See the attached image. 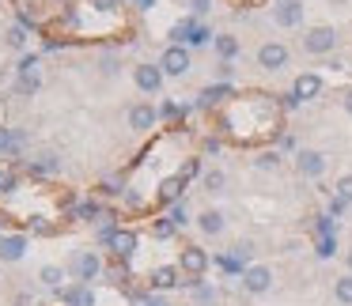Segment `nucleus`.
Wrapping results in <instances>:
<instances>
[{
  "instance_id": "c85d7f7f",
  "label": "nucleus",
  "mask_w": 352,
  "mask_h": 306,
  "mask_svg": "<svg viewBox=\"0 0 352 306\" xmlns=\"http://www.w3.org/2000/svg\"><path fill=\"white\" fill-rule=\"evenodd\" d=\"M201 185H205L208 193H223L228 178H223V170H205V174H201Z\"/></svg>"
},
{
  "instance_id": "7c9ffc66",
  "label": "nucleus",
  "mask_w": 352,
  "mask_h": 306,
  "mask_svg": "<svg viewBox=\"0 0 352 306\" xmlns=\"http://www.w3.org/2000/svg\"><path fill=\"white\" fill-rule=\"evenodd\" d=\"M254 167H258V170H280V152H276V148H269V152H258Z\"/></svg>"
},
{
  "instance_id": "ea45409f",
  "label": "nucleus",
  "mask_w": 352,
  "mask_h": 306,
  "mask_svg": "<svg viewBox=\"0 0 352 306\" xmlns=\"http://www.w3.org/2000/svg\"><path fill=\"white\" fill-rule=\"evenodd\" d=\"M31 231L34 235H54V223H46V215H31Z\"/></svg>"
},
{
  "instance_id": "603ef678",
  "label": "nucleus",
  "mask_w": 352,
  "mask_h": 306,
  "mask_svg": "<svg viewBox=\"0 0 352 306\" xmlns=\"http://www.w3.org/2000/svg\"><path fill=\"white\" fill-rule=\"evenodd\" d=\"M133 4H137V8H144V12H148V8H155V0H133Z\"/></svg>"
},
{
  "instance_id": "f3484780",
  "label": "nucleus",
  "mask_w": 352,
  "mask_h": 306,
  "mask_svg": "<svg viewBox=\"0 0 352 306\" xmlns=\"http://www.w3.org/2000/svg\"><path fill=\"white\" fill-rule=\"evenodd\" d=\"M292 91H296L299 102L318 99V95H322V76H318V72H299V76L292 80Z\"/></svg>"
},
{
  "instance_id": "72a5a7b5",
  "label": "nucleus",
  "mask_w": 352,
  "mask_h": 306,
  "mask_svg": "<svg viewBox=\"0 0 352 306\" xmlns=\"http://www.w3.org/2000/svg\"><path fill=\"white\" fill-rule=\"evenodd\" d=\"M314 235L318 238H326V235H337V223H333V215H314Z\"/></svg>"
},
{
  "instance_id": "f704fd0d",
  "label": "nucleus",
  "mask_w": 352,
  "mask_h": 306,
  "mask_svg": "<svg viewBox=\"0 0 352 306\" xmlns=\"http://www.w3.org/2000/svg\"><path fill=\"white\" fill-rule=\"evenodd\" d=\"M186 114H190V106H182V102H163V106H160V117H167V121H175V117H186Z\"/></svg>"
},
{
  "instance_id": "7ed1b4c3",
  "label": "nucleus",
  "mask_w": 352,
  "mask_h": 306,
  "mask_svg": "<svg viewBox=\"0 0 352 306\" xmlns=\"http://www.w3.org/2000/svg\"><path fill=\"white\" fill-rule=\"evenodd\" d=\"M69 272H72V280H80V283L99 280V276H102V257H99V250H76V253H72Z\"/></svg>"
},
{
  "instance_id": "4468645a",
  "label": "nucleus",
  "mask_w": 352,
  "mask_h": 306,
  "mask_svg": "<svg viewBox=\"0 0 352 306\" xmlns=\"http://www.w3.org/2000/svg\"><path fill=\"white\" fill-rule=\"evenodd\" d=\"M155 125H160V110H155L152 102H137V106L129 110V129L133 132H152Z\"/></svg>"
},
{
  "instance_id": "2eb2a0df",
  "label": "nucleus",
  "mask_w": 352,
  "mask_h": 306,
  "mask_svg": "<svg viewBox=\"0 0 352 306\" xmlns=\"http://www.w3.org/2000/svg\"><path fill=\"white\" fill-rule=\"evenodd\" d=\"M137 246H140V235L133 227H118L114 238H110V250H114V257H122V261H133Z\"/></svg>"
},
{
  "instance_id": "c756f323",
  "label": "nucleus",
  "mask_w": 352,
  "mask_h": 306,
  "mask_svg": "<svg viewBox=\"0 0 352 306\" xmlns=\"http://www.w3.org/2000/svg\"><path fill=\"white\" fill-rule=\"evenodd\" d=\"M27 38H31V31H27V27H8V34H4V42H8L12 49H27Z\"/></svg>"
},
{
  "instance_id": "473e14b6",
  "label": "nucleus",
  "mask_w": 352,
  "mask_h": 306,
  "mask_svg": "<svg viewBox=\"0 0 352 306\" xmlns=\"http://www.w3.org/2000/svg\"><path fill=\"white\" fill-rule=\"evenodd\" d=\"M314 253H318L322 261H329L337 253V235H326V238H314Z\"/></svg>"
},
{
  "instance_id": "79ce46f5",
  "label": "nucleus",
  "mask_w": 352,
  "mask_h": 306,
  "mask_svg": "<svg viewBox=\"0 0 352 306\" xmlns=\"http://www.w3.org/2000/svg\"><path fill=\"white\" fill-rule=\"evenodd\" d=\"M344 208H349V200H341L337 193H329V204H326V212H329V215H344Z\"/></svg>"
},
{
  "instance_id": "dca6fc26",
  "label": "nucleus",
  "mask_w": 352,
  "mask_h": 306,
  "mask_svg": "<svg viewBox=\"0 0 352 306\" xmlns=\"http://www.w3.org/2000/svg\"><path fill=\"white\" fill-rule=\"evenodd\" d=\"M27 235H8V231H4V235H0V261H4V265H16V261H23V253H27Z\"/></svg>"
},
{
  "instance_id": "e433bc0d",
  "label": "nucleus",
  "mask_w": 352,
  "mask_h": 306,
  "mask_svg": "<svg viewBox=\"0 0 352 306\" xmlns=\"http://www.w3.org/2000/svg\"><path fill=\"white\" fill-rule=\"evenodd\" d=\"M333 193H337L341 200H349V204H352V174H341V178H337Z\"/></svg>"
},
{
  "instance_id": "cd10ccee",
  "label": "nucleus",
  "mask_w": 352,
  "mask_h": 306,
  "mask_svg": "<svg viewBox=\"0 0 352 306\" xmlns=\"http://www.w3.org/2000/svg\"><path fill=\"white\" fill-rule=\"evenodd\" d=\"M38 64H42L38 54H23L16 64V76H38Z\"/></svg>"
},
{
  "instance_id": "f03ea898",
  "label": "nucleus",
  "mask_w": 352,
  "mask_h": 306,
  "mask_svg": "<svg viewBox=\"0 0 352 306\" xmlns=\"http://www.w3.org/2000/svg\"><path fill=\"white\" fill-rule=\"evenodd\" d=\"M337 42H341L337 27L318 23V27H311V31L303 34V54H311V57H329V54L337 49Z\"/></svg>"
},
{
  "instance_id": "2f4dec72",
  "label": "nucleus",
  "mask_w": 352,
  "mask_h": 306,
  "mask_svg": "<svg viewBox=\"0 0 352 306\" xmlns=\"http://www.w3.org/2000/svg\"><path fill=\"white\" fill-rule=\"evenodd\" d=\"M167 220L175 223L178 231H182L186 223H190V208H186V200H178V204H170V208H167Z\"/></svg>"
},
{
  "instance_id": "393cba45",
  "label": "nucleus",
  "mask_w": 352,
  "mask_h": 306,
  "mask_svg": "<svg viewBox=\"0 0 352 306\" xmlns=\"http://www.w3.org/2000/svg\"><path fill=\"white\" fill-rule=\"evenodd\" d=\"M333 298L341 306H352V272H344V276L333 280Z\"/></svg>"
},
{
  "instance_id": "6ab92c4d",
  "label": "nucleus",
  "mask_w": 352,
  "mask_h": 306,
  "mask_svg": "<svg viewBox=\"0 0 352 306\" xmlns=\"http://www.w3.org/2000/svg\"><path fill=\"white\" fill-rule=\"evenodd\" d=\"M223 227H228V220H223V212H216V208H205V212L197 215V231L208 238L223 235Z\"/></svg>"
},
{
  "instance_id": "f257e3e1",
  "label": "nucleus",
  "mask_w": 352,
  "mask_h": 306,
  "mask_svg": "<svg viewBox=\"0 0 352 306\" xmlns=\"http://www.w3.org/2000/svg\"><path fill=\"white\" fill-rule=\"evenodd\" d=\"M170 38H175V46H208L216 34L208 31L197 16H186V19H178V23L170 27Z\"/></svg>"
},
{
  "instance_id": "9b49d317",
  "label": "nucleus",
  "mask_w": 352,
  "mask_h": 306,
  "mask_svg": "<svg viewBox=\"0 0 352 306\" xmlns=\"http://www.w3.org/2000/svg\"><path fill=\"white\" fill-rule=\"evenodd\" d=\"M288 61H292V54H288V46H284V42H265V46L258 49V64L265 72H280Z\"/></svg>"
},
{
  "instance_id": "c03bdc74",
  "label": "nucleus",
  "mask_w": 352,
  "mask_h": 306,
  "mask_svg": "<svg viewBox=\"0 0 352 306\" xmlns=\"http://www.w3.org/2000/svg\"><path fill=\"white\" fill-rule=\"evenodd\" d=\"M91 8H95V12H107V16H110V12L122 8V0H91Z\"/></svg>"
},
{
  "instance_id": "58836bf2",
  "label": "nucleus",
  "mask_w": 352,
  "mask_h": 306,
  "mask_svg": "<svg viewBox=\"0 0 352 306\" xmlns=\"http://www.w3.org/2000/svg\"><path fill=\"white\" fill-rule=\"evenodd\" d=\"M231 253H235V257L246 265V261H250V253H254V242H235V246H231ZM246 268H250V265H246Z\"/></svg>"
},
{
  "instance_id": "ddd939ff",
  "label": "nucleus",
  "mask_w": 352,
  "mask_h": 306,
  "mask_svg": "<svg viewBox=\"0 0 352 306\" xmlns=\"http://www.w3.org/2000/svg\"><path fill=\"white\" fill-rule=\"evenodd\" d=\"M231 99H239L235 87H231V84H220V80H216V84H208L205 91L197 95V106H201V110H216V106H223V102H231Z\"/></svg>"
},
{
  "instance_id": "aec40b11",
  "label": "nucleus",
  "mask_w": 352,
  "mask_h": 306,
  "mask_svg": "<svg viewBox=\"0 0 352 306\" xmlns=\"http://www.w3.org/2000/svg\"><path fill=\"white\" fill-rule=\"evenodd\" d=\"M182 193H186V178L182 174H170V178H163V185H160V200L163 204H178L182 200Z\"/></svg>"
},
{
  "instance_id": "9d476101",
  "label": "nucleus",
  "mask_w": 352,
  "mask_h": 306,
  "mask_svg": "<svg viewBox=\"0 0 352 306\" xmlns=\"http://www.w3.org/2000/svg\"><path fill=\"white\" fill-rule=\"evenodd\" d=\"M54 295H57V303H61V306H95L91 283H80V280H72V283H65V287H57Z\"/></svg>"
},
{
  "instance_id": "a878e982",
  "label": "nucleus",
  "mask_w": 352,
  "mask_h": 306,
  "mask_svg": "<svg viewBox=\"0 0 352 306\" xmlns=\"http://www.w3.org/2000/svg\"><path fill=\"white\" fill-rule=\"evenodd\" d=\"M38 87H42L38 76H16V95H19V99H34Z\"/></svg>"
},
{
  "instance_id": "5701e85b",
  "label": "nucleus",
  "mask_w": 352,
  "mask_h": 306,
  "mask_svg": "<svg viewBox=\"0 0 352 306\" xmlns=\"http://www.w3.org/2000/svg\"><path fill=\"white\" fill-rule=\"evenodd\" d=\"M38 283H42V287H50V291L65 287V268L61 265H42L38 268Z\"/></svg>"
},
{
  "instance_id": "6e6552de",
  "label": "nucleus",
  "mask_w": 352,
  "mask_h": 306,
  "mask_svg": "<svg viewBox=\"0 0 352 306\" xmlns=\"http://www.w3.org/2000/svg\"><path fill=\"white\" fill-rule=\"evenodd\" d=\"M160 64H163V72L167 76H186V72L193 69V57H190V46H167L163 49V57H160Z\"/></svg>"
},
{
  "instance_id": "b1692460",
  "label": "nucleus",
  "mask_w": 352,
  "mask_h": 306,
  "mask_svg": "<svg viewBox=\"0 0 352 306\" xmlns=\"http://www.w3.org/2000/svg\"><path fill=\"white\" fill-rule=\"evenodd\" d=\"M190 291H193V303H197V306H216V303H220V291H216L212 283H205V280H197Z\"/></svg>"
},
{
  "instance_id": "423d86ee",
  "label": "nucleus",
  "mask_w": 352,
  "mask_h": 306,
  "mask_svg": "<svg viewBox=\"0 0 352 306\" xmlns=\"http://www.w3.org/2000/svg\"><path fill=\"white\" fill-rule=\"evenodd\" d=\"M239 280H243L246 295H265V291H273L276 276H273V268H269V265H250L243 276H239Z\"/></svg>"
},
{
  "instance_id": "4c0bfd02",
  "label": "nucleus",
  "mask_w": 352,
  "mask_h": 306,
  "mask_svg": "<svg viewBox=\"0 0 352 306\" xmlns=\"http://www.w3.org/2000/svg\"><path fill=\"white\" fill-rule=\"evenodd\" d=\"M178 174H182L186 182H190V178H201V174H205V170H201V159H186V163H182V170H178Z\"/></svg>"
},
{
  "instance_id": "20e7f679",
  "label": "nucleus",
  "mask_w": 352,
  "mask_h": 306,
  "mask_svg": "<svg viewBox=\"0 0 352 306\" xmlns=\"http://www.w3.org/2000/svg\"><path fill=\"white\" fill-rule=\"evenodd\" d=\"M208 265H212V257H208L205 246H182L178 250V268H182V276H197V280H205Z\"/></svg>"
},
{
  "instance_id": "864d4df0",
  "label": "nucleus",
  "mask_w": 352,
  "mask_h": 306,
  "mask_svg": "<svg viewBox=\"0 0 352 306\" xmlns=\"http://www.w3.org/2000/svg\"><path fill=\"white\" fill-rule=\"evenodd\" d=\"M344 4H349V0H329V8H344Z\"/></svg>"
},
{
  "instance_id": "c9c22d12",
  "label": "nucleus",
  "mask_w": 352,
  "mask_h": 306,
  "mask_svg": "<svg viewBox=\"0 0 352 306\" xmlns=\"http://www.w3.org/2000/svg\"><path fill=\"white\" fill-rule=\"evenodd\" d=\"M152 235H155V238H175V235H178V227L167 220V215H163V220H155V223H152Z\"/></svg>"
},
{
  "instance_id": "37998d69",
  "label": "nucleus",
  "mask_w": 352,
  "mask_h": 306,
  "mask_svg": "<svg viewBox=\"0 0 352 306\" xmlns=\"http://www.w3.org/2000/svg\"><path fill=\"white\" fill-rule=\"evenodd\" d=\"M137 306H170V303H167V295H160V291H148Z\"/></svg>"
},
{
  "instance_id": "412c9836",
  "label": "nucleus",
  "mask_w": 352,
  "mask_h": 306,
  "mask_svg": "<svg viewBox=\"0 0 352 306\" xmlns=\"http://www.w3.org/2000/svg\"><path fill=\"white\" fill-rule=\"evenodd\" d=\"M23 144H27L23 129H4V125H0V155H19Z\"/></svg>"
},
{
  "instance_id": "1a4fd4ad",
  "label": "nucleus",
  "mask_w": 352,
  "mask_h": 306,
  "mask_svg": "<svg viewBox=\"0 0 352 306\" xmlns=\"http://www.w3.org/2000/svg\"><path fill=\"white\" fill-rule=\"evenodd\" d=\"M182 287V268L178 265H160L148 272V291H160V295H167V291Z\"/></svg>"
},
{
  "instance_id": "f8f14e48",
  "label": "nucleus",
  "mask_w": 352,
  "mask_h": 306,
  "mask_svg": "<svg viewBox=\"0 0 352 306\" xmlns=\"http://www.w3.org/2000/svg\"><path fill=\"white\" fill-rule=\"evenodd\" d=\"M296 170L303 178H322L326 174V155L314 152V148H299L296 152Z\"/></svg>"
},
{
  "instance_id": "5fc2aeb1",
  "label": "nucleus",
  "mask_w": 352,
  "mask_h": 306,
  "mask_svg": "<svg viewBox=\"0 0 352 306\" xmlns=\"http://www.w3.org/2000/svg\"><path fill=\"white\" fill-rule=\"evenodd\" d=\"M344 261H349V272H352V250H349V257H344Z\"/></svg>"
},
{
  "instance_id": "de8ad7c7",
  "label": "nucleus",
  "mask_w": 352,
  "mask_h": 306,
  "mask_svg": "<svg viewBox=\"0 0 352 306\" xmlns=\"http://www.w3.org/2000/svg\"><path fill=\"white\" fill-rule=\"evenodd\" d=\"M220 148H223V140H220V137H208V140H205V152H208V155H216Z\"/></svg>"
},
{
  "instance_id": "4be33fe9",
  "label": "nucleus",
  "mask_w": 352,
  "mask_h": 306,
  "mask_svg": "<svg viewBox=\"0 0 352 306\" xmlns=\"http://www.w3.org/2000/svg\"><path fill=\"white\" fill-rule=\"evenodd\" d=\"M212 46H216V57H220V61H235V57H239V49H243V46H239V38H235V34H216V38H212Z\"/></svg>"
},
{
  "instance_id": "8fccbe9b",
  "label": "nucleus",
  "mask_w": 352,
  "mask_h": 306,
  "mask_svg": "<svg viewBox=\"0 0 352 306\" xmlns=\"http://www.w3.org/2000/svg\"><path fill=\"white\" fill-rule=\"evenodd\" d=\"M280 152H296V137H288V132H284V137H280Z\"/></svg>"
},
{
  "instance_id": "a18cd8bd",
  "label": "nucleus",
  "mask_w": 352,
  "mask_h": 306,
  "mask_svg": "<svg viewBox=\"0 0 352 306\" xmlns=\"http://www.w3.org/2000/svg\"><path fill=\"white\" fill-rule=\"evenodd\" d=\"M208 8H212V0H190V12H193V16H208Z\"/></svg>"
},
{
  "instance_id": "3c124183",
  "label": "nucleus",
  "mask_w": 352,
  "mask_h": 306,
  "mask_svg": "<svg viewBox=\"0 0 352 306\" xmlns=\"http://www.w3.org/2000/svg\"><path fill=\"white\" fill-rule=\"evenodd\" d=\"M65 49V42H57V38H46V54H61Z\"/></svg>"
},
{
  "instance_id": "0eeeda50",
  "label": "nucleus",
  "mask_w": 352,
  "mask_h": 306,
  "mask_svg": "<svg viewBox=\"0 0 352 306\" xmlns=\"http://www.w3.org/2000/svg\"><path fill=\"white\" fill-rule=\"evenodd\" d=\"M303 0H273V23L292 31V27H303Z\"/></svg>"
},
{
  "instance_id": "a19ab883",
  "label": "nucleus",
  "mask_w": 352,
  "mask_h": 306,
  "mask_svg": "<svg viewBox=\"0 0 352 306\" xmlns=\"http://www.w3.org/2000/svg\"><path fill=\"white\" fill-rule=\"evenodd\" d=\"M231 76H235V61H220V64H216V80H220V84H228Z\"/></svg>"
},
{
  "instance_id": "39448f33",
  "label": "nucleus",
  "mask_w": 352,
  "mask_h": 306,
  "mask_svg": "<svg viewBox=\"0 0 352 306\" xmlns=\"http://www.w3.org/2000/svg\"><path fill=\"white\" fill-rule=\"evenodd\" d=\"M163 80H167V72H163V64L160 61H144V64H137L133 69V84H137V91L140 95H160L163 91Z\"/></svg>"
},
{
  "instance_id": "bb28decb",
  "label": "nucleus",
  "mask_w": 352,
  "mask_h": 306,
  "mask_svg": "<svg viewBox=\"0 0 352 306\" xmlns=\"http://www.w3.org/2000/svg\"><path fill=\"white\" fill-rule=\"evenodd\" d=\"M19 189V174L12 167H0V197H12Z\"/></svg>"
},
{
  "instance_id": "a211bd4d",
  "label": "nucleus",
  "mask_w": 352,
  "mask_h": 306,
  "mask_svg": "<svg viewBox=\"0 0 352 306\" xmlns=\"http://www.w3.org/2000/svg\"><path fill=\"white\" fill-rule=\"evenodd\" d=\"M102 212H107V208H102L95 197H84V200H76V204L69 208V220L72 223H99Z\"/></svg>"
},
{
  "instance_id": "49530a36",
  "label": "nucleus",
  "mask_w": 352,
  "mask_h": 306,
  "mask_svg": "<svg viewBox=\"0 0 352 306\" xmlns=\"http://www.w3.org/2000/svg\"><path fill=\"white\" fill-rule=\"evenodd\" d=\"M303 102L296 99V91H288V95H280V110H299Z\"/></svg>"
},
{
  "instance_id": "09e8293b",
  "label": "nucleus",
  "mask_w": 352,
  "mask_h": 306,
  "mask_svg": "<svg viewBox=\"0 0 352 306\" xmlns=\"http://www.w3.org/2000/svg\"><path fill=\"white\" fill-rule=\"evenodd\" d=\"M341 106H344V114H352V87H344V91H341Z\"/></svg>"
}]
</instances>
